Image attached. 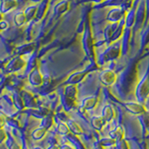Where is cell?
<instances>
[{
  "instance_id": "5",
  "label": "cell",
  "mask_w": 149,
  "mask_h": 149,
  "mask_svg": "<svg viewBox=\"0 0 149 149\" xmlns=\"http://www.w3.org/2000/svg\"><path fill=\"white\" fill-rule=\"evenodd\" d=\"M102 118L106 122H110L114 118V111L111 105H106L102 110Z\"/></svg>"
},
{
  "instance_id": "11",
  "label": "cell",
  "mask_w": 149,
  "mask_h": 149,
  "mask_svg": "<svg viewBox=\"0 0 149 149\" xmlns=\"http://www.w3.org/2000/svg\"><path fill=\"white\" fill-rule=\"evenodd\" d=\"M23 63H24V61L22 59H14L8 65V67L10 68L9 70H12V71H14V70H15V71L16 70H19L23 66Z\"/></svg>"
},
{
  "instance_id": "10",
  "label": "cell",
  "mask_w": 149,
  "mask_h": 149,
  "mask_svg": "<svg viewBox=\"0 0 149 149\" xmlns=\"http://www.w3.org/2000/svg\"><path fill=\"white\" fill-rule=\"evenodd\" d=\"M123 134H124L123 129H122V127H120V126L116 127L113 130V132L110 133L111 138H113L114 140H116V141H119V140H122L123 139Z\"/></svg>"
},
{
  "instance_id": "2",
  "label": "cell",
  "mask_w": 149,
  "mask_h": 149,
  "mask_svg": "<svg viewBox=\"0 0 149 149\" xmlns=\"http://www.w3.org/2000/svg\"><path fill=\"white\" fill-rule=\"evenodd\" d=\"M17 3L15 0H1L0 3V12L6 13L12 10V8H16Z\"/></svg>"
},
{
  "instance_id": "18",
  "label": "cell",
  "mask_w": 149,
  "mask_h": 149,
  "mask_svg": "<svg viewBox=\"0 0 149 149\" xmlns=\"http://www.w3.org/2000/svg\"><path fill=\"white\" fill-rule=\"evenodd\" d=\"M48 149H60L57 146H49Z\"/></svg>"
},
{
  "instance_id": "16",
  "label": "cell",
  "mask_w": 149,
  "mask_h": 149,
  "mask_svg": "<svg viewBox=\"0 0 149 149\" xmlns=\"http://www.w3.org/2000/svg\"><path fill=\"white\" fill-rule=\"evenodd\" d=\"M5 122H6V118H5V116L0 114V129H1L3 126L5 125Z\"/></svg>"
},
{
  "instance_id": "9",
  "label": "cell",
  "mask_w": 149,
  "mask_h": 149,
  "mask_svg": "<svg viewBox=\"0 0 149 149\" xmlns=\"http://www.w3.org/2000/svg\"><path fill=\"white\" fill-rule=\"evenodd\" d=\"M46 132H47V129L41 126V127L36 129L34 132H33L32 137L35 140H41L46 135Z\"/></svg>"
},
{
  "instance_id": "7",
  "label": "cell",
  "mask_w": 149,
  "mask_h": 149,
  "mask_svg": "<svg viewBox=\"0 0 149 149\" xmlns=\"http://www.w3.org/2000/svg\"><path fill=\"white\" fill-rule=\"evenodd\" d=\"M29 81L33 84V85H40L41 82H42V77L41 74L38 73V71H33V73L30 74L29 77Z\"/></svg>"
},
{
  "instance_id": "8",
  "label": "cell",
  "mask_w": 149,
  "mask_h": 149,
  "mask_svg": "<svg viewBox=\"0 0 149 149\" xmlns=\"http://www.w3.org/2000/svg\"><path fill=\"white\" fill-rule=\"evenodd\" d=\"M106 121L104 119L102 116H94L91 119V124L96 130H102V128L104 127V123Z\"/></svg>"
},
{
  "instance_id": "19",
  "label": "cell",
  "mask_w": 149,
  "mask_h": 149,
  "mask_svg": "<svg viewBox=\"0 0 149 149\" xmlns=\"http://www.w3.org/2000/svg\"><path fill=\"white\" fill-rule=\"evenodd\" d=\"M34 149H42L41 147H39V146H37V147H35Z\"/></svg>"
},
{
  "instance_id": "1",
  "label": "cell",
  "mask_w": 149,
  "mask_h": 149,
  "mask_svg": "<svg viewBox=\"0 0 149 149\" xmlns=\"http://www.w3.org/2000/svg\"><path fill=\"white\" fill-rule=\"evenodd\" d=\"M126 109L130 111V113L135 114V115H139V114H143L144 113V107L141 104H138V102H129V104H125Z\"/></svg>"
},
{
  "instance_id": "6",
  "label": "cell",
  "mask_w": 149,
  "mask_h": 149,
  "mask_svg": "<svg viewBox=\"0 0 149 149\" xmlns=\"http://www.w3.org/2000/svg\"><path fill=\"white\" fill-rule=\"evenodd\" d=\"M67 126H68L69 130H71V132H73L74 133H76V134H82L83 133L82 128L76 122V121H74L72 119L68 120L67 121Z\"/></svg>"
},
{
  "instance_id": "13",
  "label": "cell",
  "mask_w": 149,
  "mask_h": 149,
  "mask_svg": "<svg viewBox=\"0 0 149 149\" xmlns=\"http://www.w3.org/2000/svg\"><path fill=\"white\" fill-rule=\"evenodd\" d=\"M58 132L61 134H66L69 132V128L67 124H64V123H60L58 125Z\"/></svg>"
},
{
  "instance_id": "14",
  "label": "cell",
  "mask_w": 149,
  "mask_h": 149,
  "mask_svg": "<svg viewBox=\"0 0 149 149\" xmlns=\"http://www.w3.org/2000/svg\"><path fill=\"white\" fill-rule=\"evenodd\" d=\"M118 148L119 149H129L128 146H127V143L124 141V140H119L118 141Z\"/></svg>"
},
{
  "instance_id": "20",
  "label": "cell",
  "mask_w": 149,
  "mask_h": 149,
  "mask_svg": "<svg viewBox=\"0 0 149 149\" xmlns=\"http://www.w3.org/2000/svg\"><path fill=\"white\" fill-rule=\"evenodd\" d=\"M95 149H102V147L100 146V147H97V148H95Z\"/></svg>"
},
{
  "instance_id": "17",
  "label": "cell",
  "mask_w": 149,
  "mask_h": 149,
  "mask_svg": "<svg viewBox=\"0 0 149 149\" xmlns=\"http://www.w3.org/2000/svg\"><path fill=\"white\" fill-rule=\"evenodd\" d=\"M60 149H74V148L72 147L71 146H68V144H63V146H62V147H61Z\"/></svg>"
},
{
  "instance_id": "12",
  "label": "cell",
  "mask_w": 149,
  "mask_h": 149,
  "mask_svg": "<svg viewBox=\"0 0 149 149\" xmlns=\"http://www.w3.org/2000/svg\"><path fill=\"white\" fill-rule=\"evenodd\" d=\"M27 20L24 13L23 12H19L16 14L15 18H14V22L16 23L17 25H22L23 23L25 22V21Z\"/></svg>"
},
{
  "instance_id": "15",
  "label": "cell",
  "mask_w": 149,
  "mask_h": 149,
  "mask_svg": "<svg viewBox=\"0 0 149 149\" xmlns=\"http://www.w3.org/2000/svg\"><path fill=\"white\" fill-rule=\"evenodd\" d=\"M7 140V134L2 129H0V143H2L4 141Z\"/></svg>"
},
{
  "instance_id": "3",
  "label": "cell",
  "mask_w": 149,
  "mask_h": 149,
  "mask_svg": "<svg viewBox=\"0 0 149 149\" xmlns=\"http://www.w3.org/2000/svg\"><path fill=\"white\" fill-rule=\"evenodd\" d=\"M101 80L104 85H111L116 80V74L112 71H104L101 74Z\"/></svg>"
},
{
  "instance_id": "4",
  "label": "cell",
  "mask_w": 149,
  "mask_h": 149,
  "mask_svg": "<svg viewBox=\"0 0 149 149\" xmlns=\"http://www.w3.org/2000/svg\"><path fill=\"white\" fill-rule=\"evenodd\" d=\"M97 102V99L95 97H88L86 98L85 100H83L81 109L83 110H91L92 108H94Z\"/></svg>"
}]
</instances>
